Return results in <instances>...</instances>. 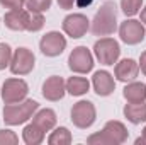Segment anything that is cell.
<instances>
[{"instance_id":"cell-16","label":"cell","mask_w":146,"mask_h":145,"mask_svg":"<svg viewBox=\"0 0 146 145\" xmlns=\"http://www.w3.org/2000/svg\"><path fill=\"white\" fill-rule=\"evenodd\" d=\"M122 96L127 103L131 104H138V103H145L146 101V85L143 82H129L124 91H122Z\"/></svg>"},{"instance_id":"cell-13","label":"cell","mask_w":146,"mask_h":145,"mask_svg":"<svg viewBox=\"0 0 146 145\" xmlns=\"http://www.w3.org/2000/svg\"><path fill=\"white\" fill-rule=\"evenodd\" d=\"M92 85H94V91L97 96L100 97H107L114 92L115 89V82H114V77L106 70H99V72L94 73L92 77Z\"/></svg>"},{"instance_id":"cell-9","label":"cell","mask_w":146,"mask_h":145,"mask_svg":"<svg viewBox=\"0 0 146 145\" xmlns=\"http://www.w3.org/2000/svg\"><path fill=\"white\" fill-rule=\"evenodd\" d=\"M65 48H66V39L63 34H60L56 31L46 33L39 41V50L46 56H58L65 51Z\"/></svg>"},{"instance_id":"cell-28","label":"cell","mask_w":146,"mask_h":145,"mask_svg":"<svg viewBox=\"0 0 146 145\" xmlns=\"http://www.w3.org/2000/svg\"><path fill=\"white\" fill-rule=\"evenodd\" d=\"M58 5L65 10H70L73 9V5H76V0H58Z\"/></svg>"},{"instance_id":"cell-3","label":"cell","mask_w":146,"mask_h":145,"mask_svg":"<svg viewBox=\"0 0 146 145\" xmlns=\"http://www.w3.org/2000/svg\"><path fill=\"white\" fill-rule=\"evenodd\" d=\"M37 108H39V103L33 101V99L21 101V103H15V104H7L3 108V121L7 125H10V126L22 125L29 118L34 116Z\"/></svg>"},{"instance_id":"cell-11","label":"cell","mask_w":146,"mask_h":145,"mask_svg":"<svg viewBox=\"0 0 146 145\" xmlns=\"http://www.w3.org/2000/svg\"><path fill=\"white\" fill-rule=\"evenodd\" d=\"M88 26H90V21L83 14H70L63 19V31L73 39L85 36L88 31Z\"/></svg>"},{"instance_id":"cell-24","label":"cell","mask_w":146,"mask_h":145,"mask_svg":"<svg viewBox=\"0 0 146 145\" xmlns=\"http://www.w3.org/2000/svg\"><path fill=\"white\" fill-rule=\"evenodd\" d=\"M51 2L53 0H26V7L33 12H44L51 7Z\"/></svg>"},{"instance_id":"cell-18","label":"cell","mask_w":146,"mask_h":145,"mask_svg":"<svg viewBox=\"0 0 146 145\" xmlns=\"http://www.w3.org/2000/svg\"><path fill=\"white\" fill-rule=\"evenodd\" d=\"M56 113L53 111V109H41V111H37L36 114L33 116V123H36L37 126H41L44 132H49V130H53L54 126H56Z\"/></svg>"},{"instance_id":"cell-32","label":"cell","mask_w":146,"mask_h":145,"mask_svg":"<svg viewBox=\"0 0 146 145\" xmlns=\"http://www.w3.org/2000/svg\"><path fill=\"white\" fill-rule=\"evenodd\" d=\"M141 22H143V24H146V7L141 10Z\"/></svg>"},{"instance_id":"cell-21","label":"cell","mask_w":146,"mask_h":145,"mask_svg":"<svg viewBox=\"0 0 146 145\" xmlns=\"http://www.w3.org/2000/svg\"><path fill=\"white\" fill-rule=\"evenodd\" d=\"M48 142L51 145H70L72 144V133H70L68 128L60 126V128H56V130L49 135Z\"/></svg>"},{"instance_id":"cell-14","label":"cell","mask_w":146,"mask_h":145,"mask_svg":"<svg viewBox=\"0 0 146 145\" xmlns=\"http://www.w3.org/2000/svg\"><path fill=\"white\" fill-rule=\"evenodd\" d=\"M139 73V65L133 58H124L121 62H115L114 75L121 82H133Z\"/></svg>"},{"instance_id":"cell-10","label":"cell","mask_w":146,"mask_h":145,"mask_svg":"<svg viewBox=\"0 0 146 145\" xmlns=\"http://www.w3.org/2000/svg\"><path fill=\"white\" fill-rule=\"evenodd\" d=\"M119 36L126 44H138L145 39V26L141 21L126 19L119 28Z\"/></svg>"},{"instance_id":"cell-15","label":"cell","mask_w":146,"mask_h":145,"mask_svg":"<svg viewBox=\"0 0 146 145\" xmlns=\"http://www.w3.org/2000/svg\"><path fill=\"white\" fill-rule=\"evenodd\" d=\"M3 22L9 29L12 31H27V22H29V10H9L3 15Z\"/></svg>"},{"instance_id":"cell-8","label":"cell","mask_w":146,"mask_h":145,"mask_svg":"<svg viewBox=\"0 0 146 145\" xmlns=\"http://www.w3.org/2000/svg\"><path fill=\"white\" fill-rule=\"evenodd\" d=\"M68 67L75 73H88L94 68V56L87 46H76L68 56Z\"/></svg>"},{"instance_id":"cell-12","label":"cell","mask_w":146,"mask_h":145,"mask_svg":"<svg viewBox=\"0 0 146 145\" xmlns=\"http://www.w3.org/2000/svg\"><path fill=\"white\" fill-rule=\"evenodd\" d=\"M65 92H66V84H65L63 77L53 75V77L46 79L42 84V96L48 101H60V99H63Z\"/></svg>"},{"instance_id":"cell-2","label":"cell","mask_w":146,"mask_h":145,"mask_svg":"<svg viewBox=\"0 0 146 145\" xmlns=\"http://www.w3.org/2000/svg\"><path fill=\"white\" fill-rule=\"evenodd\" d=\"M127 130L121 121H107L104 130L99 133H94L87 138V144L90 145H119L127 140Z\"/></svg>"},{"instance_id":"cell-31","label":"cell","mask_w":146,"mask_h":145,"mask_svg":"<svg viewBox=\"0 0 146 145\" xmlns=\"http://www.w3.org/2000/svg\"><path fill=\"white\" fill-rule=\"evenodd\" d=\"M92 2L94 0H76V5L78 7H88V5H92Z\"/></svg>"},{"instance_id":"cell-29","label":"cell","mask_w":146,"mask_h":145,"mask_svg":"<svg viewBox=\"0 0 146 145\" xmlns=\"http://www.w3.org/2000/svg\"><path fill=\"white\" fill-rule=\"evenodd\" d=\"M139 68H141V72L146 75V51H143L141 56H139Z\"/></svg>"},{"instance_id":"cell-1","label":"cell","mask_w":146,"mask_h":145,"mask_svg":"<svg viewBox=\"0 0 146 145\" xmlns=\"http://www.w3.org/2000/svg\"><path fill=\"white\" fill-rule=\"evenodd\" d=\"M117 29V10L114 2H104L92 21V33L95 36H110Z\"/></svg>"},{"instance_id":"cell-6","label":"cell","mask_w":146,"mask_h":145,"mask_svg":"<svg viewBox=\"0 0 146 145\" xmlns=\"http://www.w3.org/2000/svg\"><path fill=\"white\" fill-rule=\"evenodd\" d=\"M29 85L22 79H7L2 85V99L5 104H15L26 99Z\"/></svg>"},{"instance_id":"cell-23","label":"cell","mask_w":146,"mask_h":145,"mask_svg":"<svg viewBox=\"0 0 146 145\" xmlns=\"http://www.w3.org/2000/svg\"><path fill=\"white\" fill-rule=\"evenodd\" d=\"M141 5H143V0H121V9L129 17L136 15L141 10Z\"/></svg>"},{"instance_id":"cell-5","label":"cell","mask_w":146,"mask_h":145,"mask_svg":"<svg viewBox=\"0 0 146 145\" xmlns=\"http://www.w3.org/2000/svg\"><path fill=\"white\" fill-rule=\"evenodd\" d=\"M95 118H97V111H95L94 103H90V101H78L76 104H73L72 121L76 128L85 130V128L92 126Z\"/></svg>"},{"instance_id":"cell-19","label":"cell","mask_w":146,"mask_h":145,"mask_svg":"<svg viewBox=\"0 0 146 145\" xmlns=\"http://www.w3.org/2000/svg\"><path fill=\"white\" fill-rule=\"evenodd\" d=\"M90 89V82L83 77H70L66 80V91L72 96H83Z\"/></svg>"},{"instance_id":"cell-4","label":"cell","mask_w":146,"mask_h":145,"mask_svg":"<svg viewBox=\"0 0 146 145\" xmlns=\"http://www.w3.org/2000/svg\"><path fill=\"white\" fill-rule=\"evenodd\" d=\"M94 53H95L97 60L102 65H114L119 60L121 48H119V43L115 39H112V38H102V39L95 41Z\"/></svg>"},{"instance_id":"cell-17","label":"cell","mask_w":146,"mask_h":145,"mask_svg":"<svg viewBox=\"0 0 146 145\" xmlns=\"http://www.w3.org/2000/svg\"><path fill=\"white\" fill-rule=\"evenodd\" d=\"M124 116L127 118V121H131L133 125H139L146 121V101L145 103H138V104H131L127 103L124 106Z\"/></svg>"},{"instance_id":"cell-20","label":"cell","mask_w":146,"mask_h":145,"mask_svg":"<svg viewBox=\"0 0 146 145\" xmlns=\"http://www.w3.org/2000/svg\"><path fill=\"white\" fill-rule=\"evenodd\" d=\"M22 138L27 145H37L44 140V130L41 126H37L36 123H31V125H27L24 128Z\"/></svg>"},{"instance_id":"cell-26","label":"cell","mask_w":146,"mask_h":145,"mask_svg":"<svg viewBox=\"0 0 146 145\" xmlns=\"http://www.w3.org/2000/svg\"><path fill=\"white\" fill-rule=\"evenodd\" d=\"M19 137L10 130H0V145H15Z\"/></svg>"},{"instance_id":"cell-7","label":"cell","mask_w":146,"mask_h":145,"mask_svg":"<svg viewBox=\"0 0 146 145\" xmlns=\"http://www.w3.org/2000/svg\"><path fill=\"white\" fill-rule=\"evenodd\" d=\"M36 63L34 53L27 48H17L12 53V60H10V72L14 75H27L29 72H33Z\"/></svg>"},{"instance_id":"cell-27","label":"cell","mask_w":146,"mask_h":145,"mask_svg":"<svg viewBox=\"0 0 146 145\" xmlns=\"http://www.w3.org/2000/svg\"><path fill=\"white\" fill-rule=\"evenodd\" d=\"M0 3L9 10H17L26 5V0H0Z\"/></svg>"},{"instance_id":"cell-25","label":"cell","mask_w":146,"mask_h":145,"mask_svg":"<svg viewBox=\"0 0 146 145\" xmlns=\"http://www.w3.org/2000/svg\"><path fill=\"white\" fill-rule=\"evenodd\" d=\"M12 60V50L7 43H0V70H3L5 67L10 65Z\"/></svg>"},{"instance_id":"cell-22","label":"cell","mask_w":146,"mask_h":145,"mask_svg":"<svg viewBox=\"0 0 146 145\" xmlns=\"http://www.w3.org/2000/svg\"><path fill=\"white\" fill-rule=\"evenodd\" d=\"M44 26V17H42V12H33L29 10V22H27V31L31 33H36L41 31Z\"/></svg>"},{"instance_id":"cell-30","label":"cell","mask_w":146,"mask_h":145,"mask_svg":"<svg viewBox=\"0 0 146 145\" xmlns=\"http://www.w3.org/2000/svg\"><path fill=\"white\" fill-rule=\"evenodd\" d=\"M145 144H146V126H145V130H143V137L136 138V145H145Z\"/></svg>"}]
</instances>
